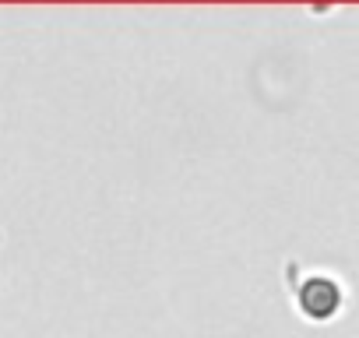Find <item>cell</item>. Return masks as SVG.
Segmentation results:
<instances>
[{"label": "cell", "mask_w": 359, "mask_h": 338, "mask_svg": "<svg viewBox=\"0 0 359 338\" xmlns=\"http://www.w3.org/2000/svg\"><path fill=\"white\" fill-rule=\"evenodd\" d=\"M292 296L299 313L313 324L334 320L345 306V285L331 271H306L299 282H292Z\"/></svg>", "instance_id": "1"}]
</instances>
